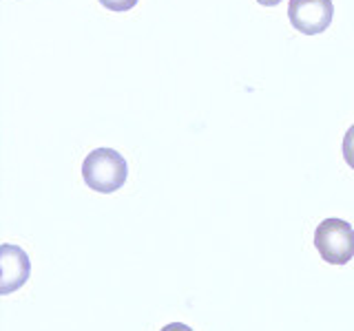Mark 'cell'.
Here are the masks:
<instances>
[{
  "mask_svg": "<svg viewBox=\"0 0 354 331\" xmlns=\"http://www.w3.org/2000/svg\"><path fill=\"white\" fill-rule=\"evenodd\" d=\"M343 157H346L348 166L354 170V124L348 128L346 137H343Z\"/></svg>",
  "mask_w": 354,
  "mask_h": 331,
  "instance_id": "5",
  "label": "cell"
},
{
  "mask_svg": "<svg viewBox=\"0 0 354 331\" xmlns=\"http://www.w3.org/2000/svg\"><path fill=\"white\" fill-rule=\"evenodd\" d=\"M332 16H335L332 0H290L288 3V18L292 27L306 36L324 33L330 27Z\"/></svg>",
  "mask_w": 354,
  "mask_h": 331,
  "instance_id": "3",
  "label": "cell"
},
{
  "mask_svg": "<svg viewBox=\"0 0 354 331\" xmlns=\"http://www.w3.org/2000/svg\"><path fill=\"white\" fill-rule=\"evenodd\" d=\"M162 331H193L188 325H182V323H171V325H166Z\"/></svg>",
  "mask_w": 354,
  "mask_h": 331,
  "instance_id": "7",
  "label": "cell"
},
{
  "mask_svg": "<svg viewBox=\"0 0 354 331\" xmlns=\"http://www.w3.org/2000/svg\"><path fill=\"white\" fill-rule=\"evenodd\" d=\"M100 5L109 11H129L138 5V0H100Z\"/></svg>",
  "mask_w": 354,
  "mask_h": 331,
  "instance_id": "6",
  "label": "cell"
},
{
  "mask_svg": "<svg viewBox=\"0 0 354 331\" xmlns=\"http://www.w3.org/2000/svg\"><path fill=\"white\" fill-rule=\"evenodd\" d=\"M315 248L330 265H346L354 259V228L348 221L326 219L315 230Z\"/></svg>",
  "mask_w": 354,
  "mask_h": 331,
  "instance_id": "2",
  "label": "cell"
},
{
  "mask_svg": "<svg viewBox=\"0 0 354 331\" xmlns=\"http://www.w3.org/2000/svg\"><path fill=\"white\" fill-rule=\"evenodd\" d=\"M129 166L124 157L113 148H95L86 154L82 163V179L95 192L111 194L127 181Z\"/></svg>",
  "mask_w": 354,
  "mask_h": 331,
  "instance_id": "1",
  "label": "cell"
},
{
  "mask_svg": "<svg viewBox=\"0 0 354 331\" xmlns=\"http://www.w3.org/2000/svg\"><path fill=\"white\" fill-rule=\"evenodd\" d=\"M0 274H3V285H0L3 294L22 287L29 279L27 254L16 245H3V250H0Z\"/></svg>",
  "mask_w": 354,
  "mask_h": 331,
  "instance_id": "4",
  "label": "cell"
},
{
  "mask_svg": "<svg viewBox=\"0 0 354 331\" xmlns=\"http://www.w3.org/2000/svg\"><path fill=\"white\" fill-rule=\"evenodd\" d=\"M259 5H263V7H274V5H279L281 0H257Z\"/></svg>",
  "mask_w": 354,
  "mask_h": 331,
  "instance_id": "8",
  "label": "cell"
}]
</instances>
